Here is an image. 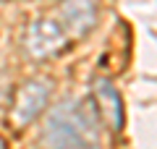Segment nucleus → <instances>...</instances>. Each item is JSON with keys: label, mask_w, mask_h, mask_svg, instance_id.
<instances>
[{"label": "nucleus", "mask_w": 157, "mask_h": 149, "mask_svg": "<svg viewBox=\"0 0 157 149\" xmlns=\"http://www.w3.org/2000/svg\"><path fill=\"white\" fill-rule=\"evenodd\" d=\"M50 149H102L100 118L92 99H66L52 107L45 126Z\"/></svg>", "instance_id": "f257e3e1"}, {"label": "nucleus", "mask_w": 157, "mask_h": 149, "mask_svg": "<svg viewBox=\"0 0 157 149\" xmlns=\"http://www.w3.org/2000/svg\"><path fill=\"white\" fill-rule=\"evenodd\" d=\"M66 44V29L52 18H39L29 26L26 34V47L34 58H45L52 55Z\"/></svg>", "instance_id": "f03ea898"}, {"label": "nucleus", "mask_w": 157, "mask_h": 149, "mask_svg": "<svg viewBox=\"0 0 157 149\" xmlns=\"http://www.w3.org/2000/svg\"><path fill=\"white\" fill-rule=\"evenodd\" d=\"M50 81L47 78H34L26 86L18 92L16 97V110H13V120L16 123H29L34 115H37L42 107L47 105L50 99Z\"/></svg>", "instance_id": "7ed1b4c3"}, {"label": "nucleus", "mask_w": 157, "mask_h": 149, "mask_svg": "<svg viewBox=\"0 0 157 149\" xmlns=\"http://www.w3.org/2000/svg\"><path fill=\"white\" fill-rule=\"evenodd\" d=\"M60 13H63V26L66 29H71L73 34H84L94 26L97 0H66Z\"/></svg>", "instance_id": "20e7f679"}, {"label": "nucleus", "mask_w": 157, "mask_h": 149, "mask_svg": "<svg viewBox=\"0 0 157 149\" xmlns=\"http://www.w3.org/2000/svg\"><path fill=\"white\" fill-rule=\"evenodd\" d=\"M94 94H97V102H100V110L105 115V120L110 123L113 131H121L123 128V102H121V94L115 92L110 81L100 78L94 86Z\"/></svg>", "instance_id": "39448f33"}, {"label": "nucleus", "mask_w": 157, "mask_h": 149, "mask_svg": "<svg viewBox=\"0 0 157 149\" xmlns=\"http://www.w3.org/2000/svg\"><path fill=\"white\" fill-rule=\"evenodd\" d=\"M0 149H3V144H0Z\"/></svg>", "instance_id": "423d86ee"}]
</instances>
